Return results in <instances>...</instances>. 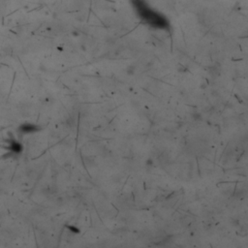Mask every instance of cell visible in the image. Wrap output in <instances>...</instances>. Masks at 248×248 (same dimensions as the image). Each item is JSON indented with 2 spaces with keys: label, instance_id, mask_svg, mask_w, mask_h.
<instances>
[{
  "label": "cell",
  "instance_id": "6da1fadb",
  "mask_svg": "<svg viewBox=\"0 0 248 248\" xmlns=\"http://www.w3.org/2000/svg\"><path fill=\"white\" fill-rule=\"evenodd\" d=\"M139 17L148 25L158 29L169 30L170 22L162 14L152 10L146 0H131Z\"/></svg>",
  "mask_w": 248,
  "mask_h": 248
},
{
  "label": "cell",
  "instance_id": "7a4b0ae2",
  "mask_svg": "<svg viewBox=\"0 0 248 248\" xmlns=\"http://www.w3.org/2000/svg\"><path fill=\"white\" fill-rule=\"evenodd\" d=\"M6 148L10 151L11 154H18V153H20V151H21L22 147H21V145H20L19 142H17V141L14 140V139H11L9 141V145L7 146Z\"/></svg>",
  "mask_w": 248,
  "mask_h": 248
},
{
  "label": "cell",
  "instance_id": "3957f363",
  "mask_svg": "<svg viewBox=\"0 0 248 248\" xmlns=\"http://www.w3.org/2000/svg\"><path fill=\"white\" fill-rule=\"evenodd\" d=\"M19 130L20 133L22 134H29V133H34L36 131L39 130V128L34 125V124H29V123H25V124H22Z\"/></svg>",
  "mask_w": 248,
  "mask_h": 248
}]
</instances>
